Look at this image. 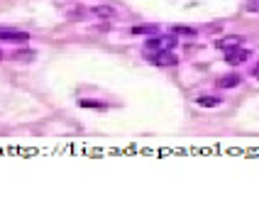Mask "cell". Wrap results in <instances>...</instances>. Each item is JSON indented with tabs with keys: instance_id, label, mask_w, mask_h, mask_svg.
<instances>
[{
	"instance_id": "obj_9",
	"label": "cell",
	"mask_w": 259,
	"mask_h": 220,
	"mask_svg": "<svg viewBox=\"0 0 259 220\" xmlns=\"http://www.w3.org/2000/svg\"><path fill=\"white\" fill-rule=\"evenodd\" d=\"M91 13L98 15V17H103V20H110V17L115 15V10H113V8H108V5H98V8H93Z\"/></svg>"
},
{
	"instance_id": "obj_7",
	"label": "cell",
	"mask_w": 259,
	"mask_h": 220,
	"mask_svg": "<svg viewBox=\"0 0 259 220\" xmlns=\"http://www.w3.org/2000/svg\"><path fill=\"white\" fill-rule=\"evenodd\" d=\"M196 103H198V105H203V108H215V105H220V98H215V96H198V98H196Z\"/></svg>"
},
{
	"instance_id": "obj_6",
	"label": "cell",
	"mask_w": 259,
	"mask_h": 220,
	"mask_svg": "<svg viewBox=\"0 0 259 220\" xmlns=\"http://www.w3.org/2000/svg\"><path fill=\"white\" fill-rule=\"evenodd\" d=\"M242 44V39L237 37V34H230V37H220L215 42L218 49H223V52H228V49H235V47H240Z\"/></svg>"
},
{
	"instance_id": "obj_12",
	"label": "cell",
	"mask_w": 259,
	"mask_h": 220,
	"mask_svg": "<svg viewBox=\"0 0 259 220\" xmlns=\"http://www.w3.org/2000/svg\"><path fill=\"white\" fill-rule=\"evenodd\" d=\"M247 13H259V0H247Z\"/></svg>"
},
{
	"instance_id": "obj_3",
	"label": "cell",
	"mask_w": 259,
	"mask_h": 220,
	"mask_svg": "<svg viewBox=\"0 0 259 220\" xmlns=\"http://www.w3.org/2000/svg\"><path fill=\"white\" fill-rule=\"evenodd\" d=\"M249 49H245V47H235V49H228L225 52V61L230 64V66H237V64H245L247 59H249Z\"/></svg>"
},
{
	"instance_id": "obj_1",
	"label": "cell",
	"mask_w": 259,
	"mask_h": 220,
	"mask_svg": "<svg viewBox=\"0 0 259 220\" xmlns=\"http://www.w3.org/2000/svg\"><path fill=\"white\" fill-rule=\"evenodd\" d=\"M176 47V34H157V37H149L144 42V49L147 52H171Z\"/></svg>"
},
{
	"instance_id": "obj_5",
	"label": "cell",
	"mask_w": 259,
	"mask_h": 220,
	"mask_svg": "<svg viewBox=\"0 0 259 220\" xmlns=\"http://www.w3.org/2000/svg\"><path fill=\"white\" fill-rule=\"evenodd\" d=\"M242 83V76L240 73H228V76H220L218 78V88H235Z\"/></svg>"
},
{
	"instance_id": "obj_4",
	"label": "cell",
	"mask_w": 259,
	"mask_h": 220,
	"mask_svg": "<svg viewBox=\"0 0 259 220\" xmlns=\"http://www.w3.org/2000/svg\"><path fill=\"white\" fill-rule=\"evenodd\" d=\"M29 39L27 32L20 29H3L0 27V42H10V44H25Z\"/></svg>"
},
{
	"instance_id": "obj_10",
	"label": "cell",
	"mask_w": 259,
	"mask_h": 220,
	"mask_svg": "<svg viewBox=\"0 0 259 220\" xmlns=\"http://www.w3.org/2000/svg\"><path fill=\"white\" fill-rule=\"evenodd\" d=\"M83 108H98V110H105V103H98V101H81Z\"/></svg>"
},
{
	"instance_id": "obj_15",
	"label": "cell",
	"mask_w": 259,
	"mask_h": 220,
	"mask_svg": "<svg viewBox=\"0 0 259 220\" xmlns=\"http://www.w3.org/2000/svg\"><path fill=\"white\" fill-rule=\"evenodd\" d=\"M0 59H3V52H0Z\"/></svg>"
},
{
	"instance_id": "obj_2",
	"label": "cell",
	"mask_w": 259,
	"mask_h": 220,
	"mask_svg": "<svg viewBox=\"0 0 259 220\" xmlns=\"http://www.w3.org/2000/svg\"><path fill=\"white\" fill-rule=\"evenodd\" d=\"M147 59L154 66H176L179 64V57L171 54V52H152V54H147Z\"/></svg>"
},
{
	"instance_id": "obj_14",
	"label": "cell",
	"mask_w": 259,
	"mask_h": 220,
	"mask_svg": "<svg viewBox=\"0 0 259 220\" xmlns=\"http://www.w3.org/2000/svg\"><path fill=\"white\" fill-rule=\"evenodd\" d=\"M252 73H254V78H259V61H257V66H254V71Z\"/></svg>"
},
{
	"instance_id": "obj_8",
	"label": "cell",
	"mask_w": 259,
	"mask_h": 220,
	"mask_svg": "<svg viewBox=\"0 0 259 220\" xmlns=\"http://www.w3.org/2000/svg\"><path fill=\"white\" fill-rule=\"evenodd\" d=\"M174 34H181V37H196L198 34V29L196 27H186V25H176V27H171Z\"/></svg>"
},
{
	"instance_id": "obj_13",
	"label": "cell",
	"mask_w": 259,
	"mask_h": 220,
	"mask_svg": "<svg viewBox=\"0 0 259 220\" xmlns=\"http://www.w3.org/2000/svg\"><path fill=\"white\" fill-rule=\"evenodd\" d=\"M32 57H34V52H17L15 59H32Z\"/></svg>"
},
{
	"instance_id": "obj_11",
	"label": "cell",
	"mask_w": 259,
	"mask_h": 220,
	"mask_svg": "<svg viewBox=\"0 0 259 220\" xmlns=\"http://www.w3.org/2000/svg\"><path fill=\"white\" fill-rule=\"evenodd\" d=\"M157 27H135L132 29V34H154Z\"/></svg>"
}]
</instances>
